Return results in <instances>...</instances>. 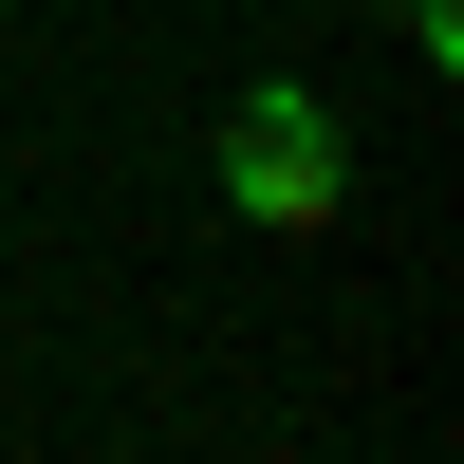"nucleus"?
Returning <instances> with one entry per match:
<instances>
[{"label": "nucleus", "instance_id": "1", "mask_svg": "<svg viewBox=\"0 0 464 464\" xmlns=\"http://www.w3.org/2000/svg\"><path fill=\"white\" fill-rule=\"evenodd\" d=\"M223 205L279 223V242H297V223H334V205H353V130H334L297 74H260V93L223 111Z\"/></svg>", "mask_w": 464, "mask_h": 464}]
</instances>
